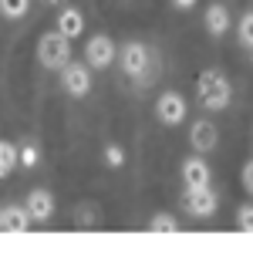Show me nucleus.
I'll list each match as a JSON object with an SVG mask.
<instances>
[{"instance_id":"obj_13","label":"nucleus","mask_w":253,"mask_h":253,"mask_svg":"<svg viewBox=\"0 0 253 253\" xmlns=\"http://www.w3.org/2000/svg\"><path fill=\"white\" fill-rule=\"evenodd\" d=\"M226 31H230V10H226L223 3H210V7H206V34L223 38Z\"/></svg>"},{"instance_id":"obj_22","label":"nucleus","mask_w":253,"mask_h":253,"mask_svg":"<svg viewBox=\"0 0 253 253\" xmlns=\"http://www.w3.org/2000/svg\"><path fill=\"white\" fill-rule=\"evenodd\" d=\"M196 3H199V0H172V7H179V10H189Z\"/></svg>"},{"instance_id":"obj_10","label":"nucleus","mask_w":253,"mask_h":253,"mask_svg":"<svg viewBox=\"0 0 253 253\" xmlns=\"http://www.w3.org/2000/svg\"><path fill=\"white\" fill-rule=\"evenodd\" d=\"M179 175H182V186H210V179H213L210 162L203 156H189L179 166Z\"/></svg>"},{"instance_id":"obj_12","label":"nucleus","mask_w":253,"mask_h":253,"mask_svg":"<svg viewBox=\"0 0 253 253\" xmlns=\"http://www.w3.org/2000/svg\"><path fill=\"white\" fill-rule=\"evenodd\" d=\"M58 31L64 38H81V31H84V14H81L78 7H64L58 14Z\"/></svg>"},{"instance_id":"obj_23","label":"nucleus","mask_w":253,"mask_h":253,"mask_svg":"<svg viewBox=\"0 0 253 253\" xmlns=\"http://www.w3.org/2000/svg\"><path fill=\"white\" fill-rule=\"evenodd\" d=\"M44 3H54V7H61V3H68V0H44Z\"/></svg>"},{"instance_id":"obj_2","label":"nucleus","mask_w":253,"mask_h":253,"mask_svg":"<svg viewBox=\"0 0 253 253\" xmlns=\"http://www.w3.org/2000/svg\"><path fill=\"white\" fill-rule=\"evenodd\" d=\"M38 61H41V68H47V71H61V68L71 61V38H64L58 27L47 31V34H41Z\"/></svg>"},{"instance_id":"obj_7","label":"nucleus","mask_w":253,"mask_h":253,"mask_svg":"<svg viewBox=\"0 0 253 253\" xmlns=\"http://www.w3.org/2000/svg\"><path fill=\"white\" fill-rule=\"evenodd\" d=\"M115 58H118V47H115V41L108 38V34L88 38V44H84V61H88L95 71H105Z\"/></svg>"},{"instance_id":"obj_21","label":"nucleus","mask_w":253,"mask_h":253,"mask_svg":"<svg viewBox=\"0 0 253 253\" xmlns=\"http://www.w3.org/2000/svg\"><path fill=\"white\" fill-rule=\"evenodd\" d=\"M240 179H243V189H247V193L253 196V159L247 162V166H243V172H240Z\"/></svg>"},{"instance_id":"obj_14","label":"nucleus","mask_w":253,"mask_h":253,"mask_svg":"<svg viewBox=\"0 0 253 253\" xmlns=\"http://www.w3.org/2000/svg\"><path fill=\"white\" fill-rule=\"evenodd\" d=\"M20 162V145L14 142H0V175H10Z\"/></svg>"},{"instance_id":"obj_16","label":"nucleus","mask_w":253,"mask_h":253,"mask_svg":"<svg viewBox=\"0 0 253 253\" xmlns=\"http://www.w3.org/2000/svg\"><path fill=\"white\" fill-rule=\"evenodd\" d=\"M149 230H152V233H175L179 223H175V216H169V213H156L149 219Z\"/></svg>"},{"instance_id":"obj_8","label":"nucleus","mask_w":253,"mask_h":253,"mask_svg":"<svg viewBox=\"0 0 253 253\" xmlns=\"http://www.w3.org/2000/svg\"><path fill=\"white\" fill-rule=\"evenodd\" d=\"M31 223H34V216H31L27 206L3 203V210H0V226H3V233H27Z\"/></svg>"},{"instance_id":"obj_5","label":"nucleus","mask_w":253,"mask_h":253,"mask_svg":"<svg viewBox=\"0 0 253 253\" xmlns=\"http://www.w3.org/2000/svg\"><path fill=\"white\" fill-rule=\"evenodd\" d=\"M186 115H189V105H186V98L179 95V91H162V95L156 98V118L166 125V128L182 125Z\"/></svg>"},{"instance_id":"obj_4","label":"nucleus","mask_w":253,"mask_h":253,"mask_svg":"<svg viewBox=\"0 0 253 253\" xmlns=\"http://www.w3.org/2000/svg\"><path fill=\"white\" fill-rule=\"evenodd\" d=\"M182 210L196 219H206L216 213V193L210 186H182Z\"/></svg>"},{"instance_id":"obj_1","label":"nucleus","mask_w":253,"mask_h":253,"mask_svg":"<svg viewBox=\"0 0 253 253\" xmlns=\"http://www.w3.org/2000/svg\"><path fill=\"white\" fill-rule=\"evenodd\" d=\"M196 95H199V105L206 108V112H223V108H230V98H233V84L230 78L223 75V71H203L199 78H196Z\"/></svg>"},{"instance_id":"obj_20","label":"nucleus","mask_w":253,"mask_h":253,"mask_svg":"<svg viewBox=\"0 0 253 253\" xmlns=\"http://www.w3.org/2000/svg\"><path fill=\"white\" fill-rule=\"evenodd\" d=\"M105 162L118 169V166L125 162V152H122V145H105Z\"/></svg>"},{"instance_id":"obj_3","label":"nucleus","mask_w":253,"mask_h":253,"mask_svg":"<svg viewBox=\"0 0 253 253\" xmlns=\"http://www.w3.org/2000/svg\"><path fill=\"white\" fill-rule=\"evenodd\" d=\"M61 88L68 91L71 98H84L91 91V64L84 61H68L64 68H61Z\"/></svg>"},{"instance_id":"obj_15","label":"nucleus","mask_w":253,"mask_h":253,"mask_svg":"<svg viewBox=\"0 0 253 253\" xmlns=\"http://www.w3.org/2000/svg\"><path fill=\"white\" fill-rule=\"evenodd\" d=\"M31 10V0H0V14L7 20H20Z\"/></svg>"},{"instance_id":"obj_6","label":"nucleus","mask_w":253,"mask_h":253,"mask_svg":"<svg viewBox=\"0 0 253 253\" xmlns=\"http://www.w3.org/2000/svg\"><path fill=\"white\" fill-rule=\"evenodd\" d=\"M118 61H122V71L128 78H142L149 71V47L142 41H125L118 51Z\"/></svg>"},{"instance_id":"obj_9","label":"nucleus","mask_w":253,"mask_h":253,"mask_svg":"<svg viewBox=\"0 0 253 253\" xmlns=\"http://www.w3.org/2000/svg\"><path fill=\"white\" fill-rule=\"evenodd\" d=\"M216 142H219V132H216V125L210 118H199V122L189 125V145L196 152H213Z\"/></svg>"},{"instance_id":"obj_17","label":"nucleus","mask_w":253,"mask_h":253,"mask_svg":"<svg viewBox=\"0 0 253 253\" xmlns=\"http://www.w3.org/2000/svg\"><path fill=\"white\" fill-rule=\"evenodd\" d=\"M38 162H41L38 142H20V166H24V169H34Z\"/></svg>"},{"instance_id":"obj_19","label":"nucleus","mask_w":253,"mask_h":253,"mask_svg":"<svg viewBox=\"0 0 253 253\" xmlns=\"http://www.w3.org/2000/svg\"><path fill=\"white\" fill-rule=\"evenodd\" d=\"M236 34H240V44H243V47H253V10H247V14L240 17Z\"/></svg>"},{"instance_id":"obj_11","label":"nucleus","mask_w":253,"mask_h":253,"mask_svg":"<svg viewBox=\"0 0 253 253\" xmlns=\"http://www.w3.org/2000/svg\"><path fill=\"white\" fill-rule=\"evenodd\" d=\"M24 206L31 210L34 223H47V219L54 216V196L47 193V189H31L27 199H24Z\"/></svg>"},{"instance_id":"obj_18","label":"nucleus","mask_w":253,"mask_h":253,"mask_svg":"<svg viewBox=\"0 0 253 253\" xmlns=\"http://www.w3.org/2000/svg\"><path fill=\"white\" fill-rule=\"evenodd\" d=\"M236 230L240 233H253V203L236 206Z\"/></svg>"}]
</instances>
